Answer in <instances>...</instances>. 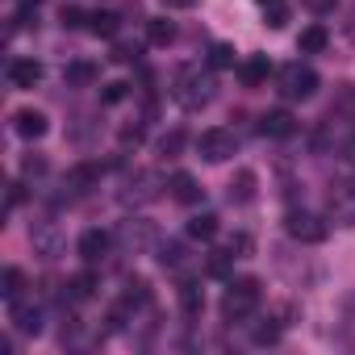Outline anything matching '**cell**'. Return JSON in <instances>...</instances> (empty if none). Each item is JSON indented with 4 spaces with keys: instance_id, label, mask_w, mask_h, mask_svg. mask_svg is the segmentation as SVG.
<instances>
[{
    "instance_id": "32",
    "label": "cell",
    "mask_w": 355,
    "mask_h": 355,
    "mask_svg": "<svg viewBox=\"0 0 355 355\" xmlns=\"http://www.w3.org/2000/svg\"><path fill=\"white\" fill-rule=\"evenodd\" d=\"M230 268H234V255H230L226 247H222V251H214V255L205 259V272H209V276H218V280H226V276H230Z\"/></svg>"
},
{
    "instance_id": "26",
    "label": "cell",
    "mask_w": 355,
    "mask_h": 355,
    "mask_svg": "<svg viewBox=\"0 0 355 355\" xmlns=\"http://www.w3.org/2000/svg\"><path fill=\"white\" fill-rule=\"evenodd\" d=\"M146 42H150V46H171V42H175V26H171L167 17H150V21H146Z\"/></svg>"
},
{
    "instance_id": "27",
    "label": "cell",
    "mask_w": 355,
    "mask_h": 355,
    "mask_svg": "<svg viewBox=\"0 0 355 355\" xmlns=\"http://www.w3.org/2000/svg\"><path fill=\"white\" fill-rule=\"evenodd\" d=\"M88 30H92L96 38H113V34L121 30V17L109 13V9H105V13H88Z\"/></svg>"
},
{
    "instance_id": "4",
    "label": "cell",
    "mask_w": 355,
    "mask_h": 355,
    "mask_svg": "<svg viewBox=\"0 0 355 355\" xmlns=\"http://www.w3.org/2000/svg\"><path fill=\"white\" fill-rule=\"evenodd\" d=\"M284 230H288L293 243H305V247L326 243V234H330V226H326L318 214H309V209H293V214L284 218Z\"/></svg>"
},
{
    "instance_id": "44",
    "label": "cell",
    "mask_w": 355,
    "mask_h": 355,
    "mask_svg": "<svg viewBox=\"0 0 355 355\" xmlns=\"http://www.w3.org/2000/svg\"><path fill=\"white\" fill-rule=\"evenodd\" d=\"M197 0H163V9H193Z\"/></svg>"
},
{
    "instance_id": "38",
    "label": "cell",
    "mask_w": 355,
    "mask_h": 355,
    "mask_svg": "<svg viewBox=\"0 0 355 355\" xmlns=\"http://www.w3.org/2000/svg\"><path fill=\"white\" fill-rule=\"evenodd\" d=\"M305 5V13H313V17H330L334 9H338V0H301Z\"/></svg>"
},
{
    "instance_id": "22",
    "label": "cell",
    "mask_w": 355,
    "mask_h": 355,
    "mask_svg": "<svg viewBox=\"0 0 355 355\" xmlns=\"http://www.w3.org/2000/svg\"><path fill=\"white\" fill-rule=\"evenodd\" d=\"M268 71H272V63H268V55H251L247 63H239V80H243L247 88H259V84L268 80Z\"/></svg>"
},
{
    "instance_id": "19",
    "label": "cell",
    "mask_w": 355,
    "mask_h": 355,
    "mask_svg": "<svg viewBox=\"0 0 355 355\" xmlns=\"http://www.w3.org/2000/svg\"><path fill=\"white\" fill-rule=\"evenodd\" d=\"M96 288H101V280H96L92 272H76V276L63 284V297H67L71 305H80V301H92V297H96Z\"/></svg>"
},
{
    "instance_id": "24",
    "label": "cell",
    "mask_w": 355,
    "mask_h": 355,
    "mask_svg": "<svg viewBox=\"0 0 355 355\" xmlns=\"http://www.w3.org/2000/svg\"><path fill=\"white\" fill-rule=\"evenodd\" d=\"M251 343L255 347H276L280 343V322L276 318H251Z\"/></svg>"
},
{
    "instance_id": "1",
    "label": "cell",
    "mask_w": 355,
    "mask_h": 355,
    "mask_svg": "<svg viewBox=\"0 0 355 355\" xmlns=\"http://www.w3.org/2000/svg\"><path fill=\"white\" fill-rule=\"evenodd\" d=\"M214 96H218L214 67H180V71H175V80H171V101L180 105V109L197 113V109H205Z\"/></svg>"
},
{
    "instance_id": "2",
    "label": "cell",
    "mask_w": 355,
    "mask_h": 355,
    "mask_svg": "<svg viewBox=\"0 0 355 355\" xmlns=\"http://www.w3.org/2000/svg\"><path fill=\"white\" fill-rule=\"evenodd\" d=\"M259 305H263V293H259V280H230V288H226V297H222V318L226 322H234V326H247L255 313H259Z\"/></svg>"
},
{
    "instance_id": "41",
    "label": "cell",
    "mask_w": 355,
    "mask_h": 355,
    "mask_svg": "<svg viewBox=\"0 0 355 355\" xmlns=\"http://www.w3.org/2000/svg\"><path fill=\"white\" fill-rule=\"evenodd\" d=\"M80 21H84V13L76 5H63V26H80Z\"/></svg>"
},
{
    "instance_id": "17",
    "label": "cell",
    "mask_w": 355,
    "mask_h": 355,
    "mask_svg": "<svg viewBox=\"0 0 355 355\" xmlns=\"http://www.w3.org/2000/svg\"><path fill=\"white\" fill-rule=\"evenodd\" d=\"M34 251L42 259H59L63 255V234L55 230V222H38L34 226Z\"/></svg>"
},
{
    "instance_id": "28",
    "label": "cell",
    "mask_w": 355,
    "mask_h": 355,
    "mask_svg": "<svg viewBox=\"0 0 355 355\" xmlns=\"http://www.w3.org/2000/svg\"><path fill=\"white\" fill-rule=\"evenodd\" d=\"M218 234V214H193L189 218V239H214Z\"/></svg>"
},
{
    "instance_id": "7",
    "label": "cell",
    "mask_w": 355,
    "mask_h": 355,
    "mask_svg": "<svg viewBox=\"0 0 355 355\" xmlns=\"http://www.w3.org/2000/svg\"><path fill=\"white\" fill-rule=\"evenodd\" d=\"M9 322H13L21 334H42L46 313H42V305H38L34 297H17V301H9Z\"/></svg>"
},
{
    "instance_id": "43",
    "label": "cell",
    "mask_w": 355,
    "mask_h": 355,
    "mask_svg": "<svg viewBox=\"0 0 355 355\" xmlns=\"http://www.w3.org/2000/svg\"><path fill=\"white\" fill-rule=\"evenodd\" d=\"M343 34L355 42V5H351V9H347V17H343Z\"/></svg>"
},
{
    "instance_id": "10",
    "label": "cell",
    "mask_w": 355,
    "mask_h": 355,
    "mask_svg": "<svg viewBox=\"0 0 355 355\" xmlns=\"http://www.w3.org/2000/svg\"><path fill=\"white\" fill-rule=\"evenodd\" d=\"M146 301H150V288H146V280H125V288H121V301H117V309H113V322H121V318H130V313L146 309Z\"/></svg>"
},
{
    "instance_id": "6",
    "label": "cell",
    "mask_w": 355,
    "mask_h": 355,
    "mask_svg": "<svg viewBox=\"0 0 355 355\" xmlns=\"http://www.w3.org/2000/svg\"><path fill=\"white\" fill-rule=\"evenodd\" d=\"M326 214L338 226H355V180H338L326 197Z\"/></svg>"
},
{
    "instance_id": "30",
    "label": "cell",
    "mask_w": 355,
    "mask_h": 355,
    "mask_svg": "<svg viewBox=\"0 0 355 355\" xmlns=\"http://www.w3.org/2000/svg\"><path fill=\"white\" fill-rule=\"evenodd\" d=\"M234 63H239L234 46H226V42H214V46H209V67H214V71H230Z\"/></svg>"
},
{
    "instance_id": "35",
    "label": "cell",
    "mask_w": 355,
    "mask_h": 355,
    "mask_svg": "<svg viewBox=\"0 0 355 355\" xmlns=\"http://www.w3.org/2000/svg\"><path fill=\"white\" fill-rule=\"evenodd\" d=\"M226 251H230V255H234V259H247V255H251V251H255V239H251V234H243V230H239V234H234V239H230V243H226Z\"/></svg>"
},
{
    "instance_id": "45",
    "label": "cell",
    "mask_w": 355,
    "mask_h": 355,
    "mask_svg": "<svg viewBox=\"0 0 355 355\" xmlns=\"http://www.w3.org/2000/svg\"><path fill=\"white\" fill-rule=\"evenodd\" d=\"M17 5H21V9H38V5H42V0H17Z\"/></svg>"
},
{
    "instance_id": "37",
    "label": "cell",
    "mask_w": 355,
    "mask_h": 355,
    "mask_svg": "<svg viewBox=\"0 0 355 355\" xmlns=\"http://www.w3.org/2000/svg\"><path fill=\"white\" fill-rule=\"evenodd\" d=\"M338 163H343L347 171H355V134H347V138L338 142Z\"/></svg>"
},
{
    "instance_id": "34",
    "label": "cell",
    "mask_w": 355,
    "mask_h": 355,
    "mask_svg": "<svg viewBox=\"0 0 355 355\" xmlns=\"http://www.w3.org/2000/svg\"><path fill=\"white\" fill-rule=\"evenodd\" d=\"M180 150H184V134H180V130H171V134L159 138V155H163V159H175Z\"/></svg>"
},
{
    "instance_id": "15",
    "label": "cell",
    "mask_w": 355,
    "mask_h": 355,
    "mask_svg": "<svg viewBox=\"0 0 355 355\" xmlns=\"http://www.w3.org/2000/svg\"><path fill=\"white\" fill-rule=\"evenodd\" d=\"M101 175H105L101 163H76V167L63 175V189H67V193H88V189L101 184Z\"/></svg>"
},
{
    "instance_id": "29",
    "label": "cell",
    "mask_w": 355,
    "mask_h": 355,
    "mask_svg": "<svg viewBox=\"0 0 355 355\" xmlns=\"http://www.w3.org/2000/svg\"><path fill=\"white\" fill-rule=\"evenodd\" d=\"M259 9H263V21L272 30H280L288 21V0H259Z\"/></svg>"
},
{
    "instance_id": "9",
    "label": "cell",
    "mask_w": 355,
    "mask_h": 355,
    "mask_svg": "<svg viewBox=\"0 0 355 355\" xmlns=\"http://www.w3.org/2000/svg\"><path fill=\"white\" fill-rule=\"evenodd\" d=\"M5 76H9V84L13 88H38L42 84V63L38 59H30V55H21V59H9V67H5Z\"/></svg>"
},
{
    "instance_id": "3",
    "label": "cell",
    "mask_w": 355,
    "mask_h": 355,
    "mask_svg": "<svg viewBox=\"0 0 355 355\" xmlns=\"http://www.w3.org/2000/svg\"><path fill=\"white\" fill-rule=\"evenodd\" d=\"M276 92L284 101H309L318 92V71L309 63H284L276 71Z\"/></svg>"
},
{
    "instance_id": "42",
    "label": "cell",
    "mask_w": 355,
    "mask_h": 355,
    "mask_svg": "<svg viewBox=\"0 0 355 355\" xmlns=\"http://www.w3.org/2000/svg\"><path fill=\"white\" fill-rule=\"evenodd\" d=\"M117 101H125V84H109V92H105V105H117Z\"/></svg>"
},
{
    "instance_id": "36",
    "label": "cell",
    "mask_w": 355,
    "mask_h": 355,
    "mask_svg": "<svg viewBox=\"0 0 355 355\" xmlns=\"http://www.w3.org/2000/svg\"><path fill=\"white\" fill-rule=\"evenodd\" d=\"M21 175H26V180L46 175V159H42V155H26V159H21Z\"/></svg>"
},
{
    "instance_id": "31",
    "label": "cell",
    "mask_w": 355,
    "mask_h": 355,
    "mask_svg": "<svg viewBox=\"0 0 355 355\" xmlns=\"http://www.w3.org/2000/svg\"><path fill=\"white\" fill-rule=\"evenodd\" d=\"M96 76H101V71H96V67H92V63H71V67H67V71H63V80H67V84H71V88H84V84H92V80H96Z\"/></svg>"
},
{
    "instance_id": "39",
    "label": "cell",
    "mask_w": 355,
    "mask_h": 355,
    "mask_svg": "<svg viewBox=\"0 0 355 355\" xmlns=\"http://www.w3.org/2000/svg\"><path fill=\"white\" fill-rule=\"evenodd\" d=\"M134 59H138V46H125V42L113 46V63H134Z\"/></svg>"
},
{
    "instance_id": "8",
    "label": "cell",
    "mask_w": 355,
    "mask_h": 355,
    "mask_svg": "<svg viewBox=\"0 0 355 355\" xmlns=\"http://www.w3.org/2000/svg\"><path fill=\"white\" fill-rule=\"evenodd\" d=\"M76 251H80V259H84V263H105V259H109V251H113V234L92 226V230H84V234H80V247H76Z\"/></svg>"
},
{
    "instance_id": "16",
    "label": "cell",
    "mask_w": 355,
    "mask_h": 355,
    "mask_svg": "<svg viewBox=\"0 0 355 355\" xmlns=\"http://www.w3.org/2000/svg\"><path fill=\"white\" fill-rule=\"evenodd\" d=\"M326 121H338V125H351L355 121V84H338L334 88V101H330Z\"/></svg>"
},
{
    "instance_id": "12",
    "label": "cell",
    "mask_w": 355,
    "mask_h": 355,
    "mask_svg": "<svg viewBox=\"0 0 355 355\" xmlns=\"http://www.w3.org/2000/svg\"><path fill=\"white\" fill-rule=\"evenodd\" d=\"M159 268L163 272H189L193 268V255H189V247L180 243V239H167V243H159Z\"/></svg>"
},
{
    "instance_id": "11",
    "label": "cell",
    "mask_w": 355,
    "mask_h": 355,
    "mask_svg": "<svg viewBox=\"0 0 355 355\" xmlns=\"http://www.w3.org/2000/svg\"><path fill=\"white\" fill-rule=\"evenodd\" d=\"M117 239H121V247L142 251V247H150V243H155V226H150L146 218H125V222H121V230H117Z\"/></svg>"
},
{
    "instance_id": "33",
    "label": "cell",
    "mask_w": 355,
    "mask_h": 355,
    "mask_svg": "<svg viewBox=\"0 0 355 355\" xmlns=\"http://www.w3.org/2000/svg\"><path fill=\"white\" fill-rule=\"evenodd\" d=\"M0 297H5V301H17V297H21V272H17V268H5V272H0Z\"/></svg>"
},
{
    "instance_id": "14",
    "label": "cell",
    "mask_w": 355,
    "mask_h": 355,
    "mask_svg": "<svg viewBox=\"0 0 355 355\" xmlns=\"http://www.w3.org/2000/svg\"><path fill=\"white\" fill-rule=\"evenodd\" d=\"M259 134H263V138H293V134H297V117H293L288 109H268V113L259 117Z\"/></svg>"
},
{
    "instance_id": "20",
    "label": "cell",
    "mask_w": 355,
    "mask_h": 355,
    "mask_svg": "<svg viewBox=\"0 0 355 355\" xmlns=\"http://www.w3.org/2000/svg\"><path fill=\"white\" fill-rule=\"evenodd\" d=\"M13 130H17V138L34 142V138L46 134V113H38V109H21V113L13 117Z\"/></svg>"
},
{
    "instance_id": "18",
    "label": "cell",
    "mask_w": 355,
    "mask_h": 355,
    "mask_svg": "<svg viewBox=\"0 0 355 355\" xmlns=\"http://www.w3.org/2000/svg\"><path fill=\"white\" fill-rule=\"evenodd\" d=\"M150 197H155V175L150 171H134L130 180H125V189H121V201L125 205H142Z\"/></svg>"
},
{
    "instance_id": "23",
    "label": "cell",
    "mask_w": 355,
    "mask_h": 355,
    "mask_svg": "<svg viewBox=\"0 0 355 355\" xmlns=\"http://www.w3.org/2000/svg\"><path fill=\"white\" fill-rule=\"evenodd\" d=\"M180 309L189 313V318H201V309H205V293H201V284L197 280H180Z\"/></svg>"
},
{
    "instance_id": "5",
    "label": "cell",
    "mask_w": 355,
    "mask_h": 355,
    "mask_svg": "<svg viewBox=\"0 0 355 355\" xmlns=\"http://www.w3.org/2000/svg\"><path fill=\"white\" fill-rule=\"evenodd\" d=\"M239 150V138H234V130H222V125H209L201 138H197V155L205 159V163H226L230 155Z\"/></svg>"
},
{
    "instance_id": "21",
    "label": "cell",
    "mask_w": 355,
    "mask_h": 355,
    "mask_svg": "<svg viewBox=\"0 0 355 355\" xmlns=\"http://www.w3.org/2000/svg\"><path fill=\"white\" fill-rule=\"evenodd\" d=\"M255 184H259V180H255V171H247V167H243V171H234L230 193H226V197H230V205H251V201H255Z\"/></svg>"
},
{
    "instance_id": "25",
    "label": "cell",
    "mask_w": 355,
    "mask_h": 355,
    "mask_svg": "<svg viewBox=\"0 0 355 355\" xmlns=\"http://www.w3.org/2000/svg\"><path fill=\"white\" fill-rule=\"evenodd\" d=\"M326 42H330V34H326L322 26H305L301 38H297V51H301V55H322Z\"/></svg>"
},
{
    "instance_id": "40",
    "label": "cell",
    "mask_w": 355,
    "mask_h": 355,
    "mask_svg": "<svg viewBox=\"0 0 355 355\" xmlns=\"http://www.w3.org/2000/svg\"><path fill=\"white\" fill-rule=\"evenodd\" d=\"M343 322H347V330L355 334V293H351V297L343 301Z\"/></svg>"
},
{
    "instance_id": "13",
    "label": "cell",
    "mask_w": 355,
    "mask_h": 355,
    "mask_svg": "<svg viewBox=\"0 0 355 355\" xmlns=\"http://www.w3.org/2000/svg\"><path fill=\"white\" fill-rule=\"evenodd\" d=\"M167 193H171V201H180V205H201V197H205L193 171H175L167 180Z\"/></svg>"
}]
</instances>
